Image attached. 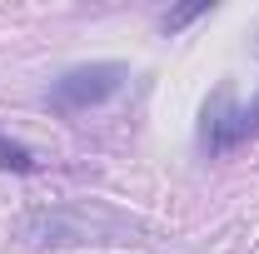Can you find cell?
Instances as JSON below:
<instances>
[{"instance_id": "5b68a950", "label": "cell", "mask_w": 259, "mask_h": 254, "mask_svg": "<svg viewBox=\"0 0 259 254\" xmlns=\"http://www.w3.org/2000/svg\"><path fill=\"white\" fill-rule=\"evenodd\" d=\"M199 15H209V5L199 0V5H180V10H169L164 15V30H185L190 20H199Z\"/></svg>"}, {"instance_id": "3957f363", "label": "cell", "mask_w": 259, "mask_h": 254, "mask_svg": "<svg viewBox=\"0 0 259 254\" xmlns=\"http://www.w3.org/2000/svg\"><path fill=\"white\" fill-rule=\"evenodd\" d=\"M199 145H204L209 155H225V150H239V145H244V135H239V110H234V95H229V90H214V100L204 105Z\"/></svg>"}, {"instance_id": "7a4b0ae2", "label": "cell", "mask_w": 259, "mask_h": 254, "mask_svg": "<svg viewBox=\"0 0 259 254\" xmlns=\"http://www.w3.org/2000/svg\"><path fill=\"white\" fill-rule=\"evenodd\" d=\"M125 80H130V65H120V60L75 65V70H65L60 80L50 85V105H55L60 115H80V110H90V105H105L110 95H120Z\"/></svg>"}, {"instance_id": "8992f818", "label": "cell", "mask_w": 259, "mask_h": 254, "mask_svg": "<svg viewBox=\"0 0 259 254\" xmlns=\"http://www.w3.org/2000/svg\"><path fill=\"white\" fill-rule=\"evenodd\" d=\"M239 135H244V140H254V135H259V95L239 110Z\"/></svg>"}, {"instance_id": "277c9868", "label": "cell", "mask_w": 259, "mask_h": 254, "mask_svg": "<svg viewBox=\"0 0 259 254\" xmlns=\"http://www.w3.org/2000/svg\"><path fill=\"white\" fill-rule=\"evenodd\" d=\"M0 170H15V175H30L35 170V155L25 145H15V140H5L0 135Z\"/></svg>"}, {"instance_id": "6da1fadb", "label": "cell", "mask_w": 259, "mask_h": 254, "mask_svg": "<svg viewBox=\"0 0 259 254\" xmlns=\"http://www.w3.org/2000/svg\"><path fill=\"white\" fill-rule=\"evenodd\" d=\"M15 239L30 249H115V244H140L145 224L95 204V199H70V204H45L15 220Z\"/></svg>"}]
</instances>
